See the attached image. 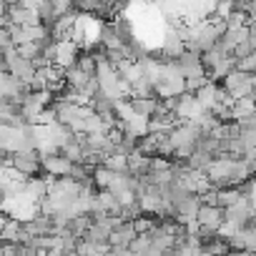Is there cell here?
<instances>
[{"label": "cell", "mask_w": 256, "mask_h": 256, "mask_svg": "<svg viewBox=\"0 0 256 256\" xmlns=\"http://www.w3.org/2000/svg\"><path fill=\"white\" fill-rule=\"evenodd\" d=\"M78 43L76 40H53V66L58 68H70L78 63L80 53H78Z\"/></svg>", "instance_id": "obj_7"}, {"label": "cell", "mask_w": 256, "mask_h": 256, "mask_svg": "<svg viewBox=\"0 0 256 256\" xmlns=\"http://www.w3.org/2000/svg\"><path fill=\"white\" fill-rule=\"evenodd\" d=\"M50 103H53V93H50V90H28V96H26L23 103H20V106H23L26 120L36 126L38 118H40V113L48 110Z\"/></svg>", "instance_id": "obj_4"}, {"label": "cell", "mask_w": 256, "mask_h": 256, "mask_svg": "<svg viewBox=\"0 0 256 256\" xmlns=\"http://www.w3.org/2000/svg\"><path fill=\"white\" fill-rule=\"evenodd\" d=\"M40 161H43V171L48 174V176H53V178H60V176H70V171H73V161H68L63 154H48V156H40Z\"/></svg>", "instance_id": "obj_11"}, {"label": "cell", "mask_w": 256, "mask_h": 256, "mask_svg": "<svg viewBox=\"0 0 256 256\" xmlns=\"http://www.w3.org/2000/svg\"><path fill=\"white\" fill-rule=\"evenodd\" d=\"M103 166L110 168L113 174H128V156H123V154H110V156L103 158Z\"/></svg>", "instance_id": "obj_23"}, {"label": "cell", "mask_w": 256, "mask_h": 256, "mask_svg": "<svg viewBox=\"0 0 256 256\" xmlns=\"http://www.w3.org/2000/svg\"><path fill=\"white\" fill-rule=\"evenodd\" d=\"M134 228H136L138 234H151V231L156 228V221H154V218H146V216H138V218L134 221Z\"/></svg>", "instance_id": "obj_29"}, {"label": "cell", "mask_w": 256, "mask_h": 256, "mask_svg": "<svg viewBox=\"0 0 256 256\" xmlns=\"http://www.w3.org/2000/svg\"><path fill=\"white\" fill-rule=\"evenodd\" d=\"M251 164H254V171H256V158H254V161H251Z\"/></svg>", "instance_id": "obj_38"}, {"label": "cell", "mask_w": 256, "mask_h": 256, "mask_svg": "<svg viewBox=\"0 0 256 256\" xmlns=\"http://www.w3.org/2000/svg\"><path fill=\"white\" fill-rule=\"evenodd\" d=\"M208 83L206 76H194V78H186V93H196L198 88H204Z\"/></svg>", "instance_id": "obj_30"}, {"label": "cell", "mask_w": 256, "mask_h": 256, "mask_svg": "<svg viewBox=\"0 0 256 256\" xmlns=\"http://www.w3.org/2000/svg\"><path fill=\"white\" fill-rule=\"evenodd\" d=\"M254 218H256V204H254Z\"/></svg>", "instance_id": "obj_37"}, {"label": "cell", "mask_w": 256, "mask_h": 256, "mask_svg": "<svg viewBox=\"0 0 256 256\" xmlns=\"http://www.w3.org/2000/svg\"><path fill=\"white\" fill-rule=\"evenodd\" d=\"M226 33V26L221 18L216 16H208L206 20H198L194 23L191 28V40L186 43V50H196V53H206L208 48L218 46L221 36Z\"/></svg>", "instance_id": "obj_1"}, {"label": "cell", "mask_w": 256, "mask_h": 256, "mask_svg": "<svg viewBox=\"0 0 256 256\" xmlns=\"http://www.w3.org/2000/svg\"><path fill=\"white\" fill-rule=\"evenodd\" d=\"M196 224H198V236L201 238L216 236L218 226L224 224V208H218V206H204L201 204V208L196 214Z\"/></svg>", "instance_id": "obj_6"}, {"label": "cell", "mask_w": 256, "mask_h": 256, "mask_svg": "<svg viewBox=\"0 0 256 256\" xmlns=\"http://www.w3.org/2000/svg\"><path fill=\"white\" fill-rule=\"evenodd\" d=\"M118 128L126 131V134H131V136H136V138H144V136H148V118H141V116L134 113L128 120H120Z\"/></svg>", "instance_id": "obj_15"}, {"label": "cell", "mask_w": 256, "mask_h": 256, "mask_svg": "<svg viewBox=\"0 0 256 256\" xmlns=\"http://www.w3.org/2000/svg\"><path fill=\"white\" fill-rule=\"evenodd\" d=\"M241 228H244V226H238V224H234V221H226V218H224V224L218 226L216 236H218V238H226V241H228V238H234V236H236V234H238Z\"/></svg>", "instance_id": "obj_27"}, {"label": "cell", "mask_w": 256, "mask_h": 256, "mask_svg": "<svg viewBox=\"0 0 256 256\" xmlns=\"http://www.w3.org/2000/svg\"><path fill=\"white\" fill-rule=\"evenodd\" d=\"M236 10V0H216V8H214V16L226 20L231 13Z\"/></svg>", "instance_id": "obj_26"}, {"label": "cell", "mask_w": 256, "mask_h": 256, "mask_svg": "<svg viewBox=\"0 0 256 256\" xmlns=\"http://www.w3.org/2000/svg\"><path fill=\"white\" fill-rule=\"evenodd\" d=\"M108 3H110L113 8H120V6H126V3H128V0H108Z\"/></svg>", "instance_id": "obj_34"}, {"label": "cell", "mask_w": 256, "mask_h": 256, "mask_svg": "<svg viewBox=\"0 0 256 256\" xmlns=\"http://www.w3.org/2000/svg\"><path fill=\"white\" fill-rule=\"evenodd\" d=\"M211 161H214V156H211L208 151H204V148H198V146H196V151H194V154L188 156L186 166H188L191 171H206Z\"/></svg>", "instance_id": "obj_19"}, {"label": "cell", "mask_w": 256, "mask_h": 256, "mask_svg": "<svg viewBox=\"0 0 256 256\" xmlns=\"http://www.w3.org/2000/svg\"><path fill=\"white\" fill-rule=\"evenodd\" d=\"M60 256H78L76 251H66V254H60Z\"/></svg>", "instance_id": "obj_36"}, {"label": "cell", "mask_w": 256, "mask_h": 256, "mask_svg": "<svg viewBox=\"0 0 256 256\" xmlns=\"http://www.w3.org/2000/svg\"><path fill=\"white\" fill-rule=\"evenodd\" d=\"M148 168H151V156H144L138 151H134L131 156H128V174L136 176L138 181L148 176Z\"/></svg>", "instance_id": "obj_16"}, {"label": "cell", "mask_w": 256, "mask_h": 256, "mask_svg": "<svg viewBox=\"0 0 256 256\" xmlns=\"http://www.w3.org/2000/svg\"><path fill=\"white\" fill-rule=\"evenodd\" d=\"M221 88L236 100V98H246V96H254V88H251V73L241 70V68H234L224 80H221Z\"/></svg>", "instance_id": "obj_5"}, {"label": "cell", "mask_w": 256, "mask_h": 256, "mask_svg": "<svg viewBox=\"0 0 256 256\" xmlns=\"http://www.w3.org/2000/svg\"><path fill=\"white\" fill-rule=\"evenodd\" d=\"M201 138H204V134H201V128H198L196 120H178L174 126V131L168 134V141L174 146V158L188 161V156L196 151Z\"/></svg>", "instance_id": "obj_2"}, {"label": "cell", "mask_w": 256, "mask_h": 256, "mask_svg": "<svg viewBox=\"0 0 256 256\" xmlns=\"http://www.w3.org/2000/svg\"><path fill=\"white\" fill-rule=\"evenodd\" d=\"M224 26H226V30H231V28H241V26H248V16L241 13V10H234V13L224 20Z\"/></svg>", "instance_id": "obj_28"}, {"label": "cell", "mask_w": 256, "mask_h": 256, "mask_svg": "<svg viewBox=\"0 0 256 256\" xmlns=\"http://www.w3.org/2000/svg\"><path fill=\"white\" fill-rule=\"evenodd\" d=\"M90 178H93V184H96L100 191H106V188H108V184H110V178H113V171H110V168H106L103 164H98V166L93 168V176H90Z\"/></svg>", "instance_id": "obj_24"}, {"label": "cell", "mask_w": 256, "mask_h": 256, "mask_svg": "<svg viewBox=\"0 0 256 256\" xmlns=\"http://www.w3.org/2000/svg\"><path fill=\"white\" fill-rule=\"evenodd\" d=\"M90 224H93V216H90V214H83V216H76V218L68 221V231H70L76 238H83L86 231L90 228Z\"/></svg>", "instance_id": "obj_21"}, {"label": "cell", "mask_w": 256, "mask_h": 256, "mask_svg": "<svg viewBox=\"0 0 256 256\" xmlns=\"http://www.w3.org/2000/svg\"><path fill=\"white\" fill-rule=\"evenodd\" d=\"M194 96H196V100L201 103V108H204V110H211V108H214V106L218 103L221 88H218L216 83H211V80H208V83H206L204 88H198V90H196Z\"/></svg>", "instance_id": "obj_17"}, {"label": "cell", "mask_w": 256, "mask_h": 256, "mask_svg": "<svg viewBox=\"0 0 256 256\" xmlns=\"http://www.w3.org/2000/svg\"><path fill=\"white\" fill-rule=\"evenodd\" d=\"M176 68L184 78H194V76H206V68H204V60H201V53L196 50H184L176 60Z\"/></svg>", "instance_id": "obj_9"}, {"label": "cell", "mask_w": 256, "mask_h": 256, "mask_svg": "<svg viewBox=\"0 0 256 256\" xmlns=\"http://www.w3.org/2000/svg\"><path fill=\"white\" fill-rule=\"evenodd\" d=\"M254 58H256V50H254Z\"/></svg>", "instance_id": "obj_39"}, {"label": "cell", "mask_w": 256, "mask_h": 256, "mask_svg": "<svg viewBox=\"0 0 256 256\" xmlns=\"http://www.w3.org/2000/svg\"><path fill=\"white\" fill-rule=\"evenodd\" d=\"M224 218L234 221L238 226H248V221H254V204L246 194H241V198L236 204H231L228 208H224Z\"/></svg>", "instance_id": "obj_8"}, {"label": "cell", "mask_w": 256, "mask_h": 256, "mask_svg": "<svg viewBox=\"0 0 256 256\" xmlns=\"http://www.w3.org/2000/svg\"><path fill=\"white\" fill-rule=\"evenodd\" d=\"M254 110H256V98H254V96L231 100V120H236V123L244 120V118H248Z\"/></svg>", "instance_id": "obj_18"}, {"label": "cell", "mask_w": 256, "mask_h": 256, "mask_svg": "<svg viewBox=\"0 0 256 256\" xmlns=\"http://www.w3.org/2000/svg\"><path fill=\"white\" fill-rule=\"evenodd\" d=\"M6 221H8V216H6L3 211H0V231H3V226H6Z\"/></svg>", "instance_id": "obj_35"}, {"label": "cell", "mask_w": 256, "mask_h": 256, "mask_svg": "<svg viewBox=\"0 0 256 256\" xmlns=\"http://www.w3.org/2000/svg\"><path fill=\"white\" fill-rule=\"evenodd\" d=\"M3 166H13L18 174H23L26 178H33V176H40L43 171V161H40V154L36 148H26V151H16V154H8L0 161Z\"/></svg>", "instance_id": "obj_3"}, {"label": "cell", "mask_w": 256, "mask_h": 256, "mask_svg": "<svg viewBox=\"0 0 256 256\" xmlns=\"http://www.w3.org/2000/svg\"><path fill=\"white\" fill-rule=\"evenodd\" d=\"M201 113H204V108H201V103L196 100L194 93H181L176 98V106H174L176 120H196Z\"/></svg>", "instance_id": "obj_10"}, {"label": "cell", "mask_w": 256, "mask_h": 256, "mask_svg": "<svg viewBox=\"0 0 256 256\" xmlns=\"http://www.w3.org/2000/svg\"><path fill=\"white\" fill-rule=\"evenodd\" d=\"M248 36L256 38V20H248Z\"/></svg>", "instance_id": "obj_33"}, {"label": "cell", "mask_w": 256, "mask_h": 256, "mask_svg": "<svg viewBox=\"0 0 256 256\" xmlns=\"http://www.w3.org/2000/svg\"><path fill=\"white\" fill-rule=\"evenodd\" d=\"M16 50H18V56H20V58H28V60H33V63H36V60L40 58L43 46H40V43H23V46H18Z\"/></svg>", "instance_id": "obj_25"}, {"label": "cell", "mask_w": 256, "mask_h": 256, "mask_svg": "<svg viewBox=\"0 0 256 256\" xmlns=\"http://www.w3.org/2000/svg\"><path fill=\"white\" fill-rule=\"evenodd\" d=\"M0 241H3V244H28L30 236L23 231V224L20 221H16V218L8 216L3 231H0Z\"/></svg>", "instance_id": "obj_13"}, {"label": "cell", "mask_w": 256, "mask_h": 256, "mask_svg": "<svg viewBox=\"0 0 256 256\" xmlns=\"http://www.w3.org/2000/svg\"><path fill=\"white\" fill-rule=\"evenodd\" d=\"M40 3H43V0H20L18 6H23V8H30V10H38V8H40Z\"/></svg>", "instance_id": "obj_32"}, {"label": "cell", "mask_w": 256, "mask_h": 256, "mask_svg": "<svg viewBox=\"0 0 256 256\" xmlns=\"http://www.w3.org/2000/svg\"><path fill=\"white\" fill-rule=\"evenodd\" d=\"M138 236V231L134 228V221H123L118 228H113L110 231V236H108V244L110 246H116V248H128L134 244V238Z\"/></svg>", "instance_id": "obj_12"}, {"label": "cell", "mask_w": 256, "mask_h": 256, "mask_svg": "<svg viewBox=\"0 0 256 256\" xmlns=\"http://www.w3.org/2000/svg\"><path fill=\"white\" fill-rule=\"evenodd\" d=\"M131 108L136 116L141 118H156L158 116V108H161V98L158 96H148V98H131Z\"/></svg>", "instance_id": "obj_14"}, {"label": "cell", "mask_w": 256, "mask_h": 256, "mask_svg": "<svg viewBox=\"0 0 256 256\" xmlns=\"http://www.w3.org/2000/svg\"><path fill=\"white\" fill-rule=\"evenodd\" d=\"M8 48H16L13 46V38H10V28L8 26H0V50H8Z\"/></svg>", "instance_id": "obj_31"}, {"label": "cell", "mask_w": 256, "mask_h": 256, "mask_svg": "<svg viewBox=\"0 0 256 256\" xmlns=\"http://www.w3.org/2000/svg\"><path fill=\"white\" fill-rule=\"evenodd\" d=\"M241 198V188H216V206L218 208H228L231 204H236Z\"/></svg>", "instance_id": "obj_22"}, {"label": "cell", "mask_w": 256, "mask_h": 256, "mask_svg": "<svg viewBox=\"0 0 256 256\" xmlns=\"http://www.w3.org/2000/svg\"><path fill=\"white\" fill-rule=\"evenodd\" d=\"M108 236H110V228H108L103 221H93L83 238H86V241H93V244H108Z\"/></svg>", "instance_id": "obj_20"}]
</instances>
